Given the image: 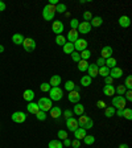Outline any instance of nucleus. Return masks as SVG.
I'll return each instance as SVG.
<instances>
[{"label":"nucleus","mask_w":132,"mask_h":148,"mask_svg":"<svg viewBox=\"0 0 132 148\" xmlns=\"http://www.w3.org/2000/svg\"><path fill=\"white\" fill-rule=\"evenodd\" d=\"M54 15H56V5L48 4V5L44 7V10H42V17H44L46 21H52V20L54 19Z\"/></svg>","instance_id":"f257e3e1"},{"label":"nucleus","mask_w":132,"mask_h":148,"mask_svg":"<svg viewBox=\"0 0 132 148\" xmlns=\"http://www.w3.org/2000/svg\"><path fill=\"white\" fill-rule=\"evenodd\" d=\"M111 103H112V107L115 108V110H124V108H126V104H127V101H126V98L122 97V95H116V97L112 98Z\"/></svg>","instance_id":"f03ea898"},{"label":"nucleus","mask_w":132,"mask_h":148,"mask_svg":"<svg viewBox=\"0 0 132 148\" xmlns=\"http://www.w3.org/2000/svg\"><path fill=\"white\" fill-rule=\"evenodd\" d=\"M37 106H38V108H40V111H44V113L49 111L52 107H53L50 98H45V97H42V98H40V99H38Z\"/></svg>","instance_id":"7ed1b4c3"},{"label":"nucleus","mask_w":132,"mask_h":148,"mask_svg":"<svg viewBox=\"0 0 132 148\" xmlns=\"http://www.w3.org/2000/svg\"><path fill=\"white\" fill-rule=\"evenodd\" d=\"M49 94H50V101H61L63 97V91L61 87H52Z\"/></svg>","instance_id":"20e7f679"},{"label":"nucleus","mask_w":132,"mask_h":148,"mask_svg":"<svg viewBox=\"0 0 132 148\" xmlns=\"http://www.w3.org/2000/svg\"><path fill=\"white\" fill-rule=\"evenodd\" d=\"M22 48H24V50L31 53L36 49V41L33 38L28 37V38H24V42H22Z\"/></svg>","instance_id":"39448f33"},{"label":"nucleus","mask_w":132,"mask_h":148,"mask_svg":"<svg viewBox=\"0 0 132 148\" xmlns=\"http://www.w3.org/2000/svg\"><path fill=\"white\" fill-rule=\"evenodd\" d=\"M11 119H12L15 123H24L27 119V114L22 113V111H16V113L12 114Z\"/></svg>","instance_id":"423d86ee"},{"label":"nucleus","mask_w":132,"mask_h":148,"mask_svg":"<svg viewBox=\"0 0 132 148\" xmlns=\"http://www.w3.org/2000/svg\"><path fill=\"white\" fill-rule=\"evenodd\" d=\"M73 45H74V50L77 52H82L85 49H87V41L85 38H78Z\"/></svg>","instance_id":"0eeeda50"},{"label":"nucleus","mask_w":132,"mask_h":148,"mask_svg":"<svg viewBox=\"0 0 132 148\" xmlns=\"http://www.w3.org/2000/svg\"><path fill=\"white\" fill-rule=\"evenodd\" d=\"M63 28H65V27H63V23L61 21V20L53 21V24H52V31H53L57 36H58V35H62Z\"/></svg>","instance_id":"6e6552de"},{"label":"nucleus","mask_w":132,"mask_h":148,"mask_svg":"<svg viewBox=\"0 0 132 148\" xmlns=\"http://www.w3.org/2000/svg\"><path fill=\"white\" fill-rule=\"evenodd\" d=\"M77 31H78V33H82V35H87V33H90V31H91V25H90V23H87V21H82V23H79Z\"/></svg>","instance_id":"1a4fd4ad"},{"label":"nucleus","mask_w":132,"mask_h":148,"mask_svg":"<svg viewBox=\"0 0 132 148\" xmlns=\"http://www.w3.org/2000/svg\"><path fill=\"white\" fill-rule=\"evenodd\" d=\"M66 127H67V130L69 131H71V132H74L77 128H78V120L74 119V118H69V119H66Z\"/></svg>","instance_id":"9d476101"},{"label":"nucleus","mask_w":132,"mask_h":148,"mask_svg":"<svg viewBox=\"0 0 132 148\" xmlns=\"http://www.w3.org/2000/svg\"><path fill=\"white\" fill-rule=\"evenodd\" d=\"M112 48L108 46V45H106V46L102 48V52H101V57L103 58V60H107V58H110V57H112Z\"/></svg>","instance_id":"9b49d317"},{"label":"nucleus","mask_w":132,"mask_h":148,"mask_svg":"<svg viewBox=\"0 0 132 148\" xmlns=\"http://www.w3.org/2000/svg\"><path fill=\"white\" fill-rule=\"evenodd\" d=\"M110 77H111L112 79H119V78H122V77H123V70L120 69V68H118V66L112 68V69H110Z\"/></svg>","instance_id":"f8f14e48"},{"label":"nucleus","mask_w":132,"mask_h":148,"mask_svg":"<svg viewBox=\"0 0 132 148\" xmlns=\"http://www.w3.org/2000/svg\"><path fill=\"white\" fill-rule=\"evenodd\" d=\"M78 31L77 29H70V32L67 33V36H66V40H67V42H71V44H74L77 40H78Z\"/></svg>","instance_id":"ddd939ff"},{"label":"nucleus","mask_w":132,"mask_h":148,"mask_svg":"<svg viewBox=\"0 0 132 148\" xmlns=\"http://www.w3.org/2000/svg\"><path fill=\"white\" fill-rule=\"evenodd\" d=\"M67 99H69V102H71V103H78V102L81 101V94H79L78 91H76V90L69 91Z\"/></svg>","instance_id":"4468645a"},{"label":"nucleus","mask_w":132,"mask_h":148,"mask_svg":"<svg viewBox=\"0 0 132 148\" xmlns=\"http://www.w3.org/2000/svg\"><path fill=\"white\" fill-rule=\"evenodd\" d=\"M98 70H99V68H98L95 63H88V68H87L88 74L87 76L90 77V78H95V77H98Z\"/></svg>","instance_id":"2eb2a0df"},{"label":"nucleus","mask_w":132,"mask_h":148,"mask_svg":"<svg viewBox=\"0 0 132 148\" xmlns=\"http://www.w3.org/2000/svg\"><path fill=\"white\" fill-rule=\"evenodd\" d=\"M118 23H119V25L122 27V28H128V27L131 25V19H129L128 16L123 15V16H120V17H119Z\"/></svg>","instance_id":"dca6fc26"},{"label":"nucleus","mask_w":132,"mask_h":148,"mask_svg":"<svg viewBox=\"0 0 132 148\" xmlns=\"http://www.w3.org/2000/svg\"><path fill=\"white\" fill-rule=\"evenodd\" d=\"M49 85H50L52 87H60V85H61V76H58V74H54V76H52Z\"/></svg>","instance_id":"f3484780"},{"label":"nucleus","mask_w":132,"mask_h":148,"mask_svg":"<svg viewBox=\"0 0 132 148\" xmlns=\"http://www.w3.org/2000/svg\"><path fill=\"white\" fill-rule=\"evenodd\" d=\"M49 111H50V117L53 118V119H58V118H61V115H62V111H61V108L58 107V106H53Z\"/></svg>","instance_id":"a211bd4d"},{"label":"nucleus","mask_w":132,"mask_h":148,"mask_svg":"<svg viewBox=\"0 0 132 148\" xmlns=\"http://www.w3.org/2000/svg\"><path fill=\"white\" fill-rule=\"evenodd\" d=\"M22 98H24V99L29 103V102H32L33 101V98H35V91L31 90V89H27L25 91L22 93Z\"/></svg>","instance_id":"6ab92c4d"},{"label":"nucleus","mask_w":132,"mask_h":148,"mask_svg":"<svg viewBox=\"0 0 132 148\" xmlns=\"http://www.w3.org/2000/svg\"><path fill=\"white\" fill-rule=\"evenodd\" d=\"M102 24H103V19H102L101 16H95V17L91 19V21H90L91 28H98V27H101Z\"/></svg>","instance_id":"aec40b11"},{"label":"nucleus","mask_w":132,"mask_h":148,"mask_svg":"<svg viewBox=\"0 0 132 148\" xmlns=\"http://www.w3.org/2000/svg\"><path fill=\"white\" fill-rule=\"evenodd\" d=\"M86 135H87V134H86V130L82 128V127H78V128L74 131V138L78 139V140H82Z\"/></svg>","instance_id":"412c9836"},{"label":"nucleus","mask_w":132,"mask_h":148,"mask_svg":"<svg viewBox=\"0 0 132 148\" xmlns=\"http://www.w3.org/2000/svg\"><path fill=\"white\" fill-rule=\"evenodd\" d=\"M27 110H28L29 114H35L36 115V114L40 111V108H38L37 103H35V102H29L28 106H27Z\"/></svg>","instance_id":"4be33fe9"},{"label":"nucleus","mask_w":132,"mask_h":148,"mask_svg":"<svg viewBox=\"0 0 132 148\" xmlns=\"http://www.w3.org/2000/svg\"><path fill=\"white\" fill-rule=\"evenodd\" d=\"M12 42L15 45H22V42H24V36H22L21 33H15V35L12 36Z\"/></svg>","instance_id":"5701e85b"},{"label":"nucleus","mask_w":132,"mask_h":148,"mask_svg":"<svg viewBox=\"0 0 132 148\" xmlns=\"http://www.w3.org/2000/svg\"><path fill=\"white\" fill-rule=\"evenodd\" d=\"M73 114H76L78 117H81L82 114H85V106L81 103H76L74 108H73Z\"/></svg>","instance_id":"b1692460"},{"label":"nucleus","mask_w":132,"mask_h":148,"mask_svg":"<svg viewBox=\"0 0 132 148\" xmlns=\"http://www.w3.org/2000/svg\"><path fill=\"white\" fill-rule=\"evenodd\" d=\"M103 94L107 95V97H112L115 94V87L112 85H106L103 87Z\"/></svg>","instance_id":"393cba45"},{"label":"nucleus","mask_w":132,"mask_h":148,"mask_svg":"<svg viewBox=\"0 0 132 148\" xmlns=\"http://www.w3.org/2000/svg\"><path fill=\"white\" fill-rule=\"evenodd\" d=\"M91 81H93V78H90L87 74H86V76H82L81 77V86H83V87H87V86L91 85Z\"/></svg>","instance_id":"a878e982"},{"label":"nucleus","mask_w":132,"mask_h":148,"mask_svg":"<svg viewBox=\"0 0 132 148\" xmlns=\"http://www.w3.org/2000/svg\"><path fill=\"white\" fill-rule=\"evenodd\" d=\"M62 49H63V53L65 54H71L73 52H74V45H73L71 42H66L62 46Z\"/></svg>","instance_id":"bb28decb"},{"label":"nucleus","mask_w":132,"mask_h":148,"mask_svg":"<svg viewBox=\"0 0 132 148\" xmlns=\"http://www.w3.org/2000/svg\"><path fill=\"white\" fill-rule=\"evenodd\" d=\"M98 76H102L103 78H106V77L110 76V69H108L106 65L102 66V68H99V70H98Z\"/></svg>","instance_id":"cd10ccee"},{"label":"nucleus","mask_w":132,"mask_h":148,"mask_svg":"<svg viewBox=\"0 0 132 148\" xmlns=\"http://www.w3.org/2000/svg\"><path fill=\"white\" fill-rule=\"evenodd\" d=\"M48 147H49V148H63V144H62V142H61V140L54 139V140H50V142H49Z\"/></svg>","instance_id":"c85d7f7f"},{"label":"nucleus","mask_w":132,"mask_h":148,"mask_svg":"<svg viewBox=\"0 0 132 148\" xmlns=\"http://www.w3.org/2000/svg\"><path fill=\"white\" fill-rule=\"evenodd\" d=\"M77 66H78V70L79 72H86L87 70V68H88V62L87 61H85V60H81L78 63H77Z\"/></svg>","instance_id":"c756f323"},{"label":"nucleus","mask_w":132,"mask_h":148,"mask_svg":"<svg viewBox=\"0 0 132 148\" xmlns=\"http://www.w3.org/2000/svg\"><path fill=\"white\" fill-rule=\"evenodd\" d=\"M104 65H106L108 69H112V68L116 66V60L114 58V57H110V58H107L106 62H104Z\"/></svg>","instance_id":"7c9ffc66"},{"label":"nucleus","mask_w":132,"mask_h":148,"mask_svg":"<svg viewBox=\"0 0 132 148\" xmlns=\"http://www.w3.org/2000/svg\"><path fill=\"white\" fill-rule=\"evenodd\" d=\"M114 115H115V108H114L112 106L104 108V117L106 118H112Z\"/></svg>","instance_id":"2f4dec72"},{"label":"nucleus","mask_w":132,"mask_h":148,"mask_svg":"<svg viewBox=\"0 0 132 148\" xmlns=\"http://www.w3.org/2000/svg\"><path fill=\"white\" fill-rule=\"evenodd\" d=\"M66 42H67V41H66V37H65V36H62V35L56 36V44H57V45H60V46H63Z\"/></svg>","instance_id":"473e14b6"},{"label":"nucleus","mask_w":132,"mask_h":148,"mask_svg":"<svg viewBox=\"0 0 132 148\" xmlns=\"http://www.w3.org/2000/svg\"><path fill=\"white\" fill-rule=\"evenodd\" d=\"M90 119V117H87V115H85V114H82L81 117H79V119H78V126L79 127H83L87 123V120Z\"/></svg>","instance_id":"72a5a7b5"},{"label":"nucleus","mask_w":132,"mask_h":148,"mask_svg":"<svg viewBox=\"0 0 132 148\" xmlns=\"http://www.w3.org/2000/svg\"><path fill=\"white\" fill-rule=\"evenodd\" d=\"M83 143H85L86 145H91L95 143V138L93 135H86L85 138H83Z\"/></svg>","instance_id":"f704fd0d"},{"label":"nucleus","mask_w":132,"mask_h":148,"mask_svg":"<svg viewBox=\"0 0 132 148\" xmlns=\"http://www.w3.org/2000/svg\"><path fill=\"white\" fill-rule=\"evenodd\" d=\"M79 56H81V60H85L87 61L90 57H91V52L88 50V49H85V50H82L81 53H79Z\"/></svg>","instance_id":"c9c22d12"},{"label":"nucleus","mask_w":132,"mask_h":148,"mask_svg":"<svg viewBox=\"0 0 132 148\" xmlns=\"http://www.w3.org/2000/svg\"><path fill=\"white\" fill-rule=\"evenodd\" d=\"M66 4H63V3H58L56 5V13L58 12V13H65L66 12Z\"/></svg>","instance_id":"e433bc0d"},{"label":"nucleus","mask_w":132,"mask_h":148,"mask_svg":"<svg viewBox=\"0 0 132 148\" xmlns=\"http://www.w3.org/2000/svg\"><path fill=\"white\" fill-rule=\"evenodd\" d=\"M50 89H52V86L49 85V82H44V83H41L40 85V90L41 91H44V93H49L50 91Z\"/></svg>","instance_id":"4c0bfd02"},{"label":"nucleus","mask_w":132,"mask_h":148,"mask_svg":"<svg viewBox=\"0 0 132 148\" xmlns=\"http://www.w3.org/2000/svg\"><path fill=\"white\" fill-rule=\"evenodd\" d=\"M123 117L126 118L127 120H131L132 119V110L131 108H124V110H123Z\"/></svg>","instance_id":"58836bf2"},{"label":"nucleus","mask_w":132,"mask_h":148,"mask_svg":"<svg viewBox=\"0 0 132 148\" xmlns=\"http://www.w3.org/2000/svg\"><path fill=\"white\" fill-rule=\"evenodd\" d=\"M124 87L127 89V90H131L132 89V77L131 76H127V78H126V82H124Z\"/></svg>","instance_id":"ea45409f"},{"label":"nucleus","mask_w":132,"mask_h":148,"mask_svg":"<svg viewBox=\"0 0 132 148\" xmlns=\"http://www.w3.org/2000/svg\"><path fill=\"white\" fill-rule=\"evenodd\" d=\"M74 87H76V83H74L73 81H67L65 83V90H67V91H73Z\"/></svg>","instance_id":"a19ab883"},{"label":"nucleus","mask_w":132,"mask_h":148,"mask_svg":"<svg viewBox=\"0 0 132 148\" xmlns=\"http://www.w3.org/2000/svg\"><path fill=\"white\" fill-rule=\"evenodd\" d=\"M126 91H127V89L124 87L123 85H119L118 87H115V93H118V94L122 95V97H123L124 94H126Z\"/></svg>","instance_id":"79ce46f5"},{"label":"nucleus","mask_w":132,"mask_h":148,"mask_svg":"<svg viewBox=\"0 0 132 148\" xmlns=\"http://www.w3.org/2000/svg\"><path fill=\"white\" fill-rule=\"evenodd\" d=\"M79 25V20L78 19H71L70 20V28L71 29H78Z\"/></svg>","instance_id":"37998d69"},{"label":"nucleus","mask_w":132,"mask_h":148,"mask_svg":"<svg viewBox=\"0 0 132 148\" xmlns=\"http://www.w3.org/2000/svg\"><path fill=\"white\" fill-rule=\"evenodd\" d=\"M57 136L60 138V140H65L67 138V132H66L65 130H60L58 132H57Z\"/></svg>","instance_id":"c03bdc74"},{"label":"nucleus","mask_w":132,"mask_h":148,"mask_svg":"<svg viewBox=\"0 0 132 148\" xmlns=\"http://www.w3.org/2000/svg\"><path fill=\"white\" fill-rule=\"evenodd\" d=\"M36 118H37L38 120H41V122H44V120H46V114H45L44 111H38V113L36 114Z\"/></svg>","instance_id":"a18cd8bd"},{"label":"nucleus","mask_w":132,"mask_h":148,"mask_svg":"<svg viewBox=\"0 0 132 148\" xmlns=\"http://www.w3.org/2000/svg\"><path fill=\"white\" fill-rule=\"evenodd\" d=\"M93 127H94V120H93V119H88L87 123H86V124L82 127V128H85L86 131H87V130H91Z\"/></svg>","instance_id":"49530a36"},{"label":"nucleus","mask_w":132,"mask_h":148,"mask_svg":"<svg viewBox=\"0 0 132 148\" xmlns=\"http://www.w3.org/2000/svg\"><path fill=\"white\" fill-rule=\"evenodd\" d=\"M83 19H85V21H87V23L91 21V19H93L91 12H90V11H86V12L83 13Z\"/></svg>","instance_id":"de8ad7c7"},{"label":"nucleus","mask_w":132,"mask_h":148,"mask_svg":"<svg viewBox=\"0 0 132 148\" xmlns=\"http://www.w3.org/2000/svg\"><path fill=\"white\" fill-rule=\"evenodd\" d=\"M71 60L74 61V62L78 63L79 61H81V56H79V53H77V52H73V53H71Z\"/></svg>","instance_id":"09e8293b"},{"label":"nucleus","mask_w":132,"mask_h":148,"mask_svg":"<svg viewBox=\"0 0 132 148\" xmlns=\"http://www.w3.org/2000/svg\"><path fill=\"white\" fill-rule=\"evenodd\" d=\"M104 62H106V60H103L102 57H99L97 60V62H95V65H97L98 68H102V66H104Z\"/></svg>","instance_id":"8fccbe9b"},{"label":"nucleus","mask_w":132,"mask_h":148,"mask_svg":"<svg viewBox=\"0 0 132 148\" xmlns=\"http://www.w3.org/2000/svg\"><path fill=\"white\" fill-rule=\"evenodd\" d=\"M124 95H126V97H124V98H126V101H128V102L132 101V91H131V90H127Z\"/></svg>","instance_id":"3c124183"},{"label":"nucleus","mask_w":132,"mask_h":148,"mask_svg":"<svg viewBox=\"0 0 132 148\" xmlns=\"http://www.w3.org/2000/svg\"><path fill=\"white\" fill-rule=\"evenodd\" d=\"M62 114H63V117H65L66 119H69V118H71V115H73V111H71V110H65Z\"/></svg>","instance_id":"603ef678"},{"label":"nucleus","mask_w":132,"mask_h":148,"mask_svg":"<svg viewBox=\"0 0 132 148\" xmlns=\"http://www.w3.org/2000/svg\"><path fill=\"white\" fill-rule=\"evenodd\" d=\"M62 144H63V147H70L71 145V140L69 138H66L65 140H62Z\"/></svg>","instance_id":"864d4df0"},{"label":"nucleus","mask_w":132,"mask_h":148,"mask_svg":"<svg viewBox=\"0 0 132 148\" xmlns=\"http://www.w3.org/2000/svg\"><path fill=\"white\" fill-rule=\"evenodd\" d=\"M97 107H98V108H106V102L98 101V102H97Z\"/></svg>","instance_id":"5fc2aeb1"},{"label":"nucleus","mask_w":132,"mask_h":148,"mask_svg":"<svg viewBox=\"0 0 132 148\" xmlns=\"http://www.w3.org/2000/svg\"><path fill=\"white\" fill-rule=\"evenodd\" d=\"M71 145L74 148H79V145H81V143H79L78 139H74V140H71Z\"/></svg>","instance_id":"6e6d98bb"},{"label":"nucleus","mask_w":132,"mask_h":148,"mask_svg":"<svg viewBox=\"0 0 132 148\" xmlns=\"http://www.w3.org/2000/svg\"><path fill=\"white\" fill-rule=\"evenodd\" d=\"M104 83H106V85H112V83H114V79L111 78L110 76H108V77H106V78H104Z\"/></svg>","instance_id":"4d7b16f0"},{"label":"nucleus","mask_w":132,"mask_h":148,"mask_svg":"<svg viewBox=\"0 0 132 148\" xmlns=\"http://www.w3.org/2000/svg\"><path fill=\"white\" fill-rule=\"evenodd\" d=\"M5 3L4 1H0V12H3V11H5Z\"/></svg>","instance_id":"13d9d810"},{"label":"nucleus","mask_w":132,"mask_h":148,"mask_svg":"<svg viewBox=\"0 0 132 148\" xmlns=\"http://www.w3.org/2000/svg\"><path fill=\"white\" fill-rule=\"evenodd\" d=\"M115 115H118V117H123V110H115Z\"/></svg>","instance_id":"bf43d9fd"},{"label":"nucleus","mask_w":132,"mask_h":148,"mask_svg":"<svg viewBox=\"0 0 132 148\" xmlns=\"http://www.w3.org/2000/svg\"><path fill=\"white\" fill-rule=\"evenodd\" d=\"M49 4H50V5H57V4H58V0H50Z\"/></svg>","instance_id":"052dcab7"},{"label":"nucleus","mask_w":132,"mask_h":148,"mask_svg":"<svg viewBox=\"0 0 132 148\" xmlns=\"http://www.w3.org/2000/svg\"><path fill=\"white\" fill-rule=\"evenodd\" d=\"M119 148H129V147H128L127 144H124V143H123V144H120V145H119Z\"/></svg>","instance_id":"680f3d73"},{"label":"nucleus","mask_w":132,"mask_h":148,"mask_svg":"<svg viewBox=\"0 0 132 148\" xmlns=\"http://www.w3.org/2000/svg\"><path fill=\"white\" fill-rule=\"evenodd\" d=\"M3 52H4V46L3 45H0V53H3Z\"/></svg>","instance_id":"e2e57ef3"}]
</instances>
